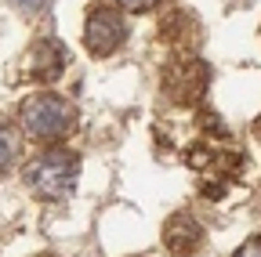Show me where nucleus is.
Instances as JSON below:
<instances>
[{
    "mask_svg": "<svg viewBox=\"0 0 261 257\" xmlns=\"http://www.w3.org/2000/svg\"><path fill=\"white\" fill-rule=\"evenodd\" d=\"M22 181L33 196L40 199H65L76 192V181H80V159L65 149H44L40 156H33L25 170H22Z\"/></svg>",
    "mask_w": 261,
    "mask_h": 257,
    "instance_id": "1",
    "label": "nucleus"
},
{
    "mask_svg": "<svg viewBox=\"0 0 261 257\" xmlns=\"http://www.w3.org/2000/svg\"><path fill=\"white\" fill-rule=\"evenodd\" d=\"M207 232H203V224L196 221L192 214H174L167 224H163V243H167V250L174 257H189L203 246Z\"/></svg>",
    "mask_w": 261,
    "mask_h": 257,
    "instance_id": "4",
    "label": "nucleus"
},
{
    "mask_svg": "<svg viewBox=\"0 0 261 257\" xmlns=\"http://www.w3.org/2000/svg\"><path fill=\"white\" fill-rule=\"evenodd\" d=\"M18 152H22V141H18V134H15V127L0 120V174H8V170L15 167Z\"/></svg>",
    "mask_w": 261,
    "mask_h": 257,
    "instance_id": "6",
    "label": "nucleus"
},
{
    "mask_svg": "<svg viewBox=\"0 0 261 257\" xmlns=\"http://www.w3.org/2000/svg\"><path fill=\"white\" fill-rule=\"evenodd\" d=\"M15 8H18L22 15H37V11L44 8V0H15Z\"/></svg>",
    "mask_w": 261,
    "mask_h": 257,
    "instance_id": "9",
    "label": "nucleus"
},
{
    "mask_svg": "<svg viewBox=\"0 0 261 257\" xmlns=\"http://www.w3.org/2000/svg\"><path fill=\"white\" fill-rule=\"evenodd\" d=\"M232 257H261V239H250V243H243Z\"/></svg>",
    "mask_w": 261,
    "mask_h": 257,
    "instance_id": "8",
    "label": "nucleus"
},
{
    "mask_svg": "<svg viewBox=\"0 0 261 257\" xmlns=\"http://www.w3.org/2000/svg\"><path fill=\"white\" fill-rule=\"evenodd\" d=\"M62 69H65V54L55 40H40L25 62V73L37 80H55V76H62Z\"/></svg>",
    "mask_w": 261,
    "mask_h": 257,
    "instance_id": "5",
    "label": "nucleus"
},
{
    "mask_svg": "<svg viewBox=\"0 0 261 257\" xmlns=\"http://www.w3.org/2000/svg\"><path fill=\"white\" fill-rule=\"evenodd\" d=\"M18 127L40 145H58L76 131V109L58 94H33L18 109Z\"/></svg>",
    "mask_w": 261,
    "mask_h": 257,
    "instance_id": "2",
    "label": "nucleus"
},
{
    "mask_svg": "<svg viewBox=\"0 0 261 257\" xmlns=\"http://www.w3.org/2000/svg\"><path fill=\"white\" fill-rule=\"evenodd\" d=\"M127 37V25H123V15L113 11V8H91L87 15V25H84V44L94 58H109L113 51H120Z\"/></svg>",
    "mask_w": 261,
    "mask_h": 257,
    "instance_id": "3",
    "label": "nucleus"
},
{
    "mask_svg": "<svg viewBox=\"0 0 261 257\" xmlns=\"http://www.w3.org/2000/svg\"><path fill=\"white\" fill-rule=\"evenodd\" d=\"M116 4L123 8V11H130V15H145V11H152L160 0H116Z\"/></svg>",
    "mask_w": 261,
    "mask_h": 257,
    "instance_id": "7",
    "label": "nucleus"
}]
</instances>
